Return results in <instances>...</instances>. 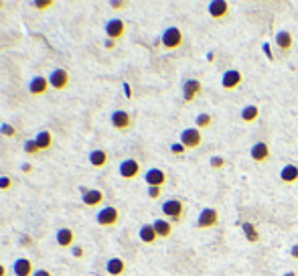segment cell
I'll return each instance as SVG.
<instances>
[{"label":"cell","instance_id":"cell-1","mask_svg":"<svg viewBox=\"0 0 298 276\" xmlns=\"http://www.w3.org/2000/svg\"><path fill=\"white\" fill-rule=\"evenodd\" d=\"M160 209H162L164 220L173 221V223H181L187 218V203L181 199H166Z\"/></svg>","mask_w":298,"mask_h":276},{"label":"cell","instance_id":"cell-2","mask_svg":"<svg viewBox=\"0 0 298 276\" xmlns=\"http://www.w3.org/2000/svg\"><path fill=\"white\" fill-rule=\"evenodd\" d=\"M185 43V35L179 27H166L162 37H160V45L166 49V51H177L181 49Z\"/></svg>","mask_w":298,"mask_h":276},{"label":"cell","instance_id":"cell-3","mask_svg":"<svg viewBox=\"0 0 298 276\" xmlns=\"http://www.w3.org/2000/svg\"><path fill=\"white\" fill-rule=\"evenodd\" d=\"M179 142L187 148V151H195L203 144V132L197 128V126H191V128H185L179 136Z\"/></svg>","mask_w":298,"mask_h":276},{"label":"cell","instance_id":"cell-4","mask_svg":"<svg viewBox=\"0 0 298 276\" xmlns=\"http://www.w3.org/2000/svg\"><path fill=\"white\" fill-rule=\"evenodd\" d=\"M96 221L98 225L101 227H114L120 223V209L114 207V205H105L98 211V216H96Z\"/></svg>","mask_w":298,"mask_h":276},{"label":"cell","instance_id":"cell-5","mask_svg":"<svg viewBox=\"0 0 298 276\" xmlns=\"http://www.w3.org/2000/svg\"><path fill=\"white\" fill-rule=\"evenodd\" d=\"M219 211L215 207H203L201 214H199V220H197V229L205 231V229H213L219 225Z\"/></svg>","mask_w":298,"mask_h":276},{"label":"cell","instance_id":"cell-6","mask_svg":"<svg viewBox=\"0 0 298 276\" xmlns=\"http://www.w3.org/2000/svg\"><path fill=\"white\" fill-rule=\"evenodd\" d=\"M118 173H120V177L126 179V181H134V179L140 177L142 168H140V163H138L136 159H126V161L120 163Z\"/></svg>","mask_w":298,"mask_h":276},{"label":"cell","instance_id":"cell-7","mask_svg":"<svg viewBox=\"0 0 298 276\" xmlns=\"http://www.w3.org/2000/svg\"><path fill=\"white\" fill-rule=\"evenodd\" d=\"M249 159L255 163V165H266L270 159H272V151H270V144L260 140L255 142L251 148H249Z\"/></svg>","mask_w":298,"mask_h":276},{"label":"cell","instance_id":"cell-8","mask_svg":"<svg viewBox=\"0 0 298 276\" xmlns=\"http://www.w3.org/2000/svg\"><path fill=\"white\" fill-rule=\"evenodd\" d=\"M110 124L114 126L116 130L126 132V130L132 128L134 120H132V114H130V112H126V110H114L112 116H110Z\"/></svg>","mask_w":298,"mask_h":276},{"label":"cell","instance_id":"cell-9","mask_svg":"<svg viewBox=\"0 0 298 276\" xmlns=\"http://www.w3.org/2000/svg\"><path fill=\"white\" fill-rule=\"evenodd\" d=\"M47 79H49V86L53 90L63 92V90H67V86H69V71L63 69V67H57V69H53L47 75Z\"/></svg>","mask_w":298,"mask_h":276},{"label":"cell","instance_id":"cell-10","mask_svg":"<svg viewBox=\"0 0 298 276\" xmlns=\"http://www.w3.org/2000/svg\"><path fill=\"white\" fill-rule=\"evenodd\" d=\"M201 94H203V83H201L199 79L191 77V79H187V81L183 83V100H185L187 104H193Z\"/></svg>","mask_w":298,"mask_h":276},{"label":"cell","instance_id":"cell-11","mask_svg":"<svg viewBox=\"0 0 298 276\" xmlns=\"http://www.w3.org/2000/svg\"><path fill=\"white\" fill-rule=\"evenodd\" d=\"M242 83H244V75H242V71H238V69H227V71L223 73V77H221V88H223L225 92H236V90H240Z\"/></svg>","mask_w":298,"mask_h":276},{"label":"cell","instance_id":"cell-12","mask_svg":"<svg viewBox=\"0 0 298 276\" xmlns=\"http://www.w3.org/2000/svg\"><path fill=\"white\" fill-rule=\"evenodd\" d=\"M29 94L31 96H45L49 90H51V86H49V79L45 77V75H33L31 79H29Z\"/></svg>","mask_w":298,"mask_h":276},{"label":"cell","instance_id":"cell-13","mask_svg":"<svg viewBox=\"0 0 298 276\" xmlns=\"http://www.w3.org/2000/svg\"><path fill=\"white\" fill-rule=\"evenodd\" d=\"M231 12V6L229 2H225V0H213V2H209V16L215 18V20H227Z\"/></svg>","mask_w":298,"mask_h":276},{"label":"cell","instance_id":"cell-14","mask_svg":"<svg viewBox=\"0 0 298 276\" xmlns=\"http://www.w3.org/2000/svg\"><path fill=\"white\" fill-rule=\"evenodd\" d=\"M105 35L110 41H120L126 35V23L122 18H112L105 23Z\"/></svg>","mask_w":298,"mask_h":276},{"label":"cell","instance_id":"cell-15","mask_svg":"<svg viewBox=\"0 0 298 276\" xmlns=\"http://www.w3.org/2000/svg\"><path fill=\"white\" fill-rule=\"evenodd\" d=\"M144 181L148 187H164L168 183V177L166 173L162 171V168H148V171L144 173Z\"/></svg>","mask_w":298,"mask_h":276},{"label":"cell","instance_id":"cell-16","mask_svg":"<svg viewBox=\"0 0 298 276\" xmlns=\"http://www.w3.org/2000/svg\"><path fill=\"white\" fill-rule=\"evenodd\" d=\"M81 203L85 207H98L103 203V193L99 189H85L81 187Z\"/></svg>","mask_w":298,"mask_h":276},{"label":"cell","instance_id":"cell-17","mask_svg":"<svg viewBox=\"0 0 298 276\" xmlns=\"http://www.w3.org/2000/svg\"><path fill=\"white\" fill-rule=\"evenodd\" d=\"M152 227H154V231H156L158 240H166V238L173 236L175 223H173V221H168V220H164V218H158V220L152 221Z\"/></svg>","mask_w":298,"mask_h":276},{"label":"cell","instance_id":"cell-18","mask_svg":"<svg viewBox=\"0 0 298 276\" xmlns=\"http://www.w3.org/2000/svg\"><path fill=\"white\" fill-rule=\"evenodd\" d=\"M35 270L37 268L33 266V262L29 258H16L12 262V274L14 276H33Z\"/></svg>","mask_w":298,"mask_h":276},{"label":"cell","instance_id":"cell-19","mask_svg":"<svg viewBox=\"0 0 298 276\" xmlns=\"http://www.w3.org/2000/svg\"><path fill=\"white\" fill-rule=\"evenodd\" d=\"M276 47H278L282 53H290L292 47H294V37L290 31H278L276 33Z\"/></svg>","mask_w":298,"mask_h":276},{"label":"cell","instance_id":"cell-20","mask_svg":"<svg viewBox=\"0 0 298 276\" xmlns=\"http://www.w3.org/2000/svg\"><path fill=\"white\" fill-rule=\"evenodd\" d=\"M280 183L282 185H296L298 183V165H284L280 171Z\"/></svg>","mask_w":298,"mask_h":276},{"label":"cell","instance_id":"cell-21","mask_svg":"<svg viewBox=\"0 0 298 276\" xmlns=\"http://www.w3.org/2000/svg\"><path fill=\"white\" fill-rule=\"evenodd\" d=\"M138 238H140V242L146 244V246H154V244L158 242V236H156L152 223H144V225L138 229Z\"/></svg>","mask_w":298,"mask_h":276},{"label":"cell","instance_id":"cell-22","mask_svg":"<svg viewBox=\"0 0 298 276\" xmlns=\"http://www.w3.org/2000/svg\"><path fill=\"white\" fill-rule=\"evenodd\" d=\"M55 240H57V244H59L61 248H71L73 242H75V231H73L71 227H61V229H57V233H55Z\"/></svg>","mask_w":298,"mask_h":276},{"label":"cell","instance_id":"cell-23","mask_svg":"<svg viewBox=\"0 0 298 276\" xmlns=\"http://www.w3.org/2000/svg\"><path fill=\"white\" fill-rule=\"evenodd\" d=\"M126 270H128L126 262L118 256H114V258H110L108 262H105V272H108L110 276H124Z\"/></svg>","mask_w":298,"mask_h":276},{"label":"cell","instance_id":"cell-24","mask_svg":"<svg viewBox=\"0 0 298 276\" xmlns=\"http://www.w3.org/2000/svg\"><path fill=\"white\" fill-rule=\"evenodd\" d=\"M240 118H242V122H246V124H253V122H258V120H260V106H255V104L244 106Z\"/></svg>","mask_w":298,"mask_h":276},{"label":"cell","instance_id":"cell-25","mask_svg":"<svg viewBox=\"0 0 298 276\" xmlns=\"http://www.w3.org/2000/svg\"><path fill=\"white\" fill-rule=\"evenodd\" d=\"M35 142L39 146V151H49V148L53 146V134L49 130H39L37 136H35Z\"/></svg>","mask_w":298,"mask_h":276},{"label":"cell","instance_id":"cell-26","mask_svg":"<svg viewBox=\"0 0 298 276\" xmlns=\"http://www.w3.org/2000/svg\"><path fill=\"white\" fill-rule=\"evenodd\" d=\"M90 165L94 168H103L108 165V153L101 151V148H96V151L90 153Z\"/></svg>","mask_w":298,"mask_h":276},{"label":"cell","instance_id":"cell-27","mask_svg":"<svg viewBox=\"0 0 298 276\" xmlns=\"http://www.w3.org/2000/svg\"><path fill=\"white\" fill-rule=\"evenodd\" d=\"M242 229H244L246 240H248L249 244H258V242H260V231H258V227H255L251 221H244V223H242Z\"/></svg>","mask_w":298,"mask_h":276},{"label":"cell","instance_id":"cell-28","mask_svg":"<svg viewBox=\"0 0 298 276\" xmlns=\"http://www.w3.org/2000/svg\"><path fill=\"white\" fill-rule=\"evenodd\" d=\"M211 124H213V116L209 114V112H201L197 118H195V126L199 130H207V128H211Z\"/></svg>","mask_w":298,"mask_h":276},{"label":"cell","instance_id":"cell-29","mask_svg":"<svg viewBox=\"0 0 298 276\" xmlns=\"http://www.w3.org/2000/svg\"><path fill=\"white\" fill-rule=\"evenodd\" d=\"M23 148H25V153H27V155H31V157L41 153V151H39V146H37V142H35V138H33V140H27Z\"/></svg>","mask_w":298,"mask_h":276},{"label":"cell","instance_id":"cell-30","mask_svg":"<svg viewBox=\"0 0 298 276\" xmlns=\"http://www.w3.org/2000/svg\"><path fill=\"white\" fill-rule=\"evenodd\" d=\"M209 165H211V168H215V171H219V168H223V166H225V159H223V157H211Z\"/></svg>","mask_w":298,"mask_h":276},{"label":"cell","instance_id":"cell-31","mask_svg":"<svg viewBox=\"0 0 298 276\" xmlns=\"http://www.w3.org/2000/svg\"><path fill=\"white\" fill-rule=\"evenodd\" d=\"M148 197H150L152 201L160 199L162 197V187H148Z\"/></svg>","mask_w":298,"mask_h":276},{"label":"cell","instance_id":"cell-32","mask_svg":"<svg viewBox=\"0 0 298 276\" xmlns=\"http://www.w3.org/2000/svg\"><path fill=\"white\" fill-rule=\"evenodd\" d=\"M0 132H2V136H16V128L14 126H10V124H2L0 126Z\"/></svg>","mask_w":298,"mask_h":276},{"label":"cell","instance_id":"cell-33","mask_svg":"<svg viewBox=\"0 0 298 276\" xmlns=\"http://www.w3.org/2000/svg\"><path fill=\"white\" fill-rule=\"evenodd\" d=\"M170 153L177 155V157H183L187 153V148L181 144V142H175V144H170Z\"/></svg>","mask_w":298,"mask_h":276},{"label":"cell","instance_id":"cell-34","mask_svg":"<svg viewBox=\"0 0 298 276\" xmlns=\"http://www.w3.org/2000/svg\"><path fill=\"white\" fill-rule=\"evenodd\" d=\"M12 187V179L8 175H0V191H8Z\"/></svg>","mask_w":298,"mask_h":276},{"label":"cell","instance_id":"cell-35","mask_svg":"<svg viewBox=\"0 0 298 276\" xmlns=\"http://www.w3.org/2000/svg\"><path fill=\"white\" fill-rule=\"evenodd\" d=\"M35 8H41V10H45L49 6H53V0H37V2H33Z\"/></svg>","mask_w":298,"mask_h":276},{"label":"cell","instance_id":"cell-36","mask_svg":"<svg viewBox=\"0 0 298 276\" xmlns=\"http://www.w3.org/2000/svg\"><path fill=\"white\" fill-rule=\"evenodd\" d=\"M128 6V2H124V0H112L110 2V8H114V10H120V8H126Z\"/></svg>","mask_w":298,"mask_h":276},{"label":"cell","instance_id":"cell-37","mask_svg":"<svg viewBox=\"0 0 298 276\" xmlns=\"http://www.w3.org/2000/svg\"><path fill=\"white\" fill-rule=\"evenodd\" d=\"M71 254H73V258H83V248L73 246V248H71Z\"/></svg>","mask_w":298,"mask_h":276},{"label":"cell","instance_id":"cell-38","mask_svg":"<svg viewBox=\"0 0 298 276\" xmlns=\"http://www.w3.org/2000/svg\"><path fill=\"white\" fill-rule=\"evenodd\" d=\"M33 276H53V274H51V270H45V268H37Z\"/></svg>","mask_w":298,"mask_h":276},{"label":"cell","instance_id":"cell-39","mask_svg":"<svg viewBox=\"0 0 298 276\" xmlns=\"http://www.w3.org/2000/svg\"><path fill=\"white\" fill-rule=\"evenodd\" d=\"M290 256H292L294 260H298V244H294V246L290 248Z\"/></svg>","mask_w":298,"mask_h":276},{"label":"cell","instance_id":"cell-40","mask_svg":"<svg viewBox=\"0 0 298 276\" xmlns=\"http://www.w3.org/2000/svg\"><path fill=\"white\" fill-rule=\"evenodd\" d=\"M114 47H116V41H110V39L105 41V49H114Z\"/></svg>","mask_w":298,"mask_h":276},{"label":"cell","instance_id":"cell-41","mask_svg":"<svg viewBox=\"0 0 298 276\" xmlns=\"http://www.w3.org/2000/svg\"><path fill=\"white\" fill-rule=\"evenodd\" d=\"M20 168H23L25 173H31V171H33V165H23V166H20Z\"/></svg>","mask_w":298,"mask_h":276},{"label":"cell","instance_id":"cell-42","mask_svg":"<svg viewBox=\"0 0 298 276\" xmlns=\"http://www.w3.org/2000/svg\"><path fill=\"white\" fill-rule=\"evenodd\" d=\"M0 276H6V268L2 264H0Z\"/></svg>","mask_w":298,"mask_h":276},{"label":"cell","instance_id":"cell-43","mask_svg":"<svg viewBox=\"0 0 298 276\" xmlns=\"http://www.w3.org/2000/svg\"><path fill=\"white\" fill-rule=\"evenodd\" d=\"M284 276H298V274H296V270H288Z\"/></svg>","mask_w":298,"mask_h":276},{"label":"cell","instance_id":"cell-44","mask_svg":"<svg viewBox=\"0 0 298 276\" xmlns=\"http://www.w3.org/2000/svg\"><path fill=\"white\" fill-rule=\"evenodd\" d=\"M296 244H298V240H296Z\"/></svg>","mask_w":298,"mask_h":276}]
</instances>
